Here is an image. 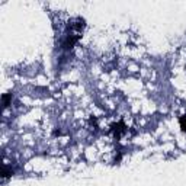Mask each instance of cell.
<instances>
[{"label": "cell", "mask_w": 186, "mask_h": 186, "mask_svg": "<svg viewBox=\"0 0 186 186\" xmlns=\"http://www.w3.org/2000/svg\"><path fill=\"white\" fill-rule=\"evenodd\" d=\"M180 127L183 131H186V115H183L180 118Z\"/></svg>", "instance_id": "1"}, {"label": "cell", "mask_w": 186, "mask_h": 186, "mask_svg": "<svg viewBox=\"0 0 186 186\" xmlns=\"http://www.w3.org/2000/svg\"><path fill=\"white\" fill-rule=\"evenodd\" d=\"M10 97H12L10 95H5V96H3V105H5V106L9 105V99H10Z\"/></svg>", "instance_id": "2"}]
</instances>
